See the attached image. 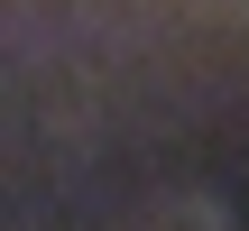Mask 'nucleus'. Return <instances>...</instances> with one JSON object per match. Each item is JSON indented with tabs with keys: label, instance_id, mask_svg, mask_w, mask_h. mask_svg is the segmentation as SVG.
I'll return each mask as SVG.
<instances>
[]
</instances>
